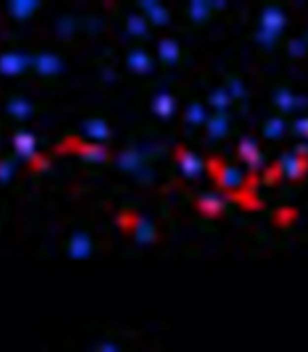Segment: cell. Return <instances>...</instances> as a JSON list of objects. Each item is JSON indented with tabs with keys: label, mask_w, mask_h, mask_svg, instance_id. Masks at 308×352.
Wrapping results in <instances>:
<instances>
[{
	"label": "cell",
	"mask_w": 308,
	"mask_h": 352,
	"mask_svg": "<svg viewBox=\"0 0 308 352\" xmlns=\"http://www.w3.org/2000/svg\"><path fill=\"white\" fill-rule=\"evenodd\" d=\"M128 29L132 33H136V35H142L146 27H144V24H142V20L139 16H132L130 20H128Z\"/></svg>",
	"instance_id": "16"
},
{
	"label": "cell",
	"mask_w": 308,
	"mask_h": 352,
	"mask_svg": "<svg viewBox=\"0 0 308 352\" xmlns=\"http://www.w3.org/2000/svg\"><path fill=\"white\" fill-rule=\"evenodd\" d=\"M136 236L137 240L141 242V244H144V242H150L155 236V233H153V228L152 224H148L146 221H137L136 222Z\"/></svg>",
	"instance_id": "10"
},
{
	"label": "cell",
	"mask_w": 308,
	"mask_h": 352,
	"mask_svg": "<svg viewBox=\"0 0 308 352\" xmlns=\"http://www.w3.org/2000/svg\"><path fill=\"white\" fill-rule=\"evenodd\" d=\"M128 63H130V67L137 73H144L150 69V58L146 56V53H142V51H134L130 54V58H128Z\"/></svg>",
	"instance_id": "6"
},
{
	"label": "cell",
	"mask_w": 308,
	"mask_h": 352,
	"mask_svg": "<svg viewBox=\"0 0 308 352\" xmlns=\"http://www.w3.org/2000/svg\"><path fill=\"white\" fill-rule=\"evenodd\" d=\"M92 249V242H90L89 235L85 233H76L70 238V246H68V253L72 258H87Z\"/></svg>",
	"instance_id": "3"
},
{
	"label": "cell",
	"mask_w": 308,
	"mask_h": 352,
	"mask_svg": "<svg viewBox=\"0 0 308 352\" xmlns=\"http://www.w3.org/2000/svg\"><path fill=\"white\" fill-rule=\"evenodd\" d=\"M139 154L137 152H125V154H121V157H119V164H121V168H125V170H134V168H137L139 166Z\"/></svg>",
	"instance_id": "12"
},
{
	"label": "cell",
	"mask_w": 308,
	"mask_h": 352,
	"mask_svg": "<svg viewBox=\"0 0 308 352\" xmlns=\"http://www.w3.org/2000/svg\"><path fill=\"white\" fill-rule=\"evenodd\" d=\"M155 111L161 116H170L173 111V101L170 96H157L155 100Z\"/></svg>",
	"instance_id": "13"
},
{
	"label": "cell",
	"mask_w": 308,
	"mask_h": 352,
	"mask_svg": "<svg viewBox=\"0 0 308 352\" xmlns=\"http://www.w3.org/2000/svg\"><path fill=\"white\" fill-rule=\"evenodd\" d=\"M36 69L42 74H56L60 71V60L52 54H40L36 58Z\"/></svg>",
	"instance_id": "5"
},
{
	"label": "cell",
	"mask_w": 308,
	"mask_h": 352,
	"mask_svg": "<svg viewBox=\"0 0 308 352\" xmlns=\"http://www.w3.org/2000/svg\"><path fill=\"white\" fill-rule=\"evenodd\" d=\"M9 112L15 117H18V119H24V117H27L31 114V105H29L26 100L16 98V100H13L9 103Z\"/></svg>",
	"instance_id": "8"
},
{
	"label": "cell",
	"mask_w": 308,
	"mask_h": 352,
	"mask_svg": "<svg viewBox=\"0 0 308 352\" xmlns=\"http://www.w3.org/2000/svg\"><path fill=\"white\" fill-rule=\"evenodd\" d=\"M38 5V2H15L11 4V15L16 18H27L33 15V9Z\"/></svg>",
	"instance_id": "9"
},
{
	"label": "cell",
	"mask_w": 308,
	"mask_h": 352,
	"mask_svg": "<svg viewBox=\"0 0 308 352\" xmlns=\"http://www.w3.org/2000/svg\"><path fill=\"white\" fill-rule=\"evenodd\" d=\"M79 154L83 156L85 159H89V161H96V163H100V161H104L106 159V150L101 147H96V145H89V147H81L79 148Z\"/></svg>",
	"instance_id": "7"
},
{
	"label": "cell",
	"mask_w": 308,
	"mask_h": 352,
	"mask_svg": "<svg viewBox=\"0 0 308 352\" xmlns=\"http://www.w3.org/2000/svg\"><path fill=\"white\" fill-rule=\"evenodd\" d=\"M85 132H87L90 137H94V139H100V141H103V139H106V137L110 136V128H108V125H106L103 119H90V121H87V123H85Z\"/></svg>",
	"instance_id": "4"
},
{
	"label": "cell",
	"mask_w": 308,
	"mask_h": 352,
	"mask_svg": "<svg viewBox=\"0 0 308 352\" xmlns=\"http://www.w3.org/2000/svg\"><path fill=\"white\" fill-rule=\"evenodd\" d=\"M161 53H162V58L168 60V62H171V60L177 58V47L173 45V42H162L161 45Z\"/></svg>",
	"instance_id": "14"
},
{
	"label": "cell",
	"mask_w": 308,
	"mask_h": 352,
	"mask_svg": "<svg viewBox=\"0 0 308 352\" xmlns=\"http://www.w3.org/2000/svg\"><path fill=\"white\" fill-rule=\"evenodd\" d=\"M29 63V58L24 56V54H4L0 58V73L4 74H18L22 73L26 65Z\"/></svg>",
	"instance_id": "2"
},
{
	"label": "cell",
	"mask_w": 308,
	"mask_h": 352,
	"mask_svg": "<svg viewBox=\"0 0 308 352\" xmlns=\"http://www.w3.org/2000/svg\"><path fill=\"white\" fill-rule=\"evenodd\" d=\"M13 170H15V166L11 161H0V181L2 183L9 181V177L13 175Z\"/></svg>",
	"instance_id": "15"
},
{
	"label": "cell",
	"mask_w": 308,
	"mask_h": 352,
	"mask_svg": "<svg viewBox=\"0 0 308 352\" xmlns=\"http://www.w3.org/2000/svg\"><path fill=\"white\" fill-rule=\"evenodd\" d=\"M178 159H180V164H182L184 172L188 175H193L199 172V161L191 156V154H186V152H180V156H178Z\"/></svg>",
	"instance_id": "11"
},
{
	"label": "cell",
	"mask_w": 308,
	"mask_h": 352,
	"mask_svg": "<svg viewBox=\"0 0 308 352\" xmlns=\"http://www.w3.org/2000/svg\"><path fill=\"white\" fill-rule=\"evenodd\" d=\"M13 143H15V148H16V152H18V156H22V157H26V159L36 157V154H34L36 139H34L33 134H29V132H18L15 136V139H13Z\"/></svg>",
	"instance_id": "1"
},
{
	"label": "cell",
	"mask_w": 308,
	"mask_h": 352,
	"mask_svg": "<svg viewBox=\"0 0 308 352\" xmlns=\"http://www.w3.org/2000/svg\"><path fill=\"white\" fill-rule=\"evenodd\" d=\"M200 208H204V211H207V213H211V215H213V213H216V211H218V208H220V204H218V200H214L213 197H211V199H204L202 200V202H200Z\"/></svg>",
	"instance_id": "17"
}]
</instances>
